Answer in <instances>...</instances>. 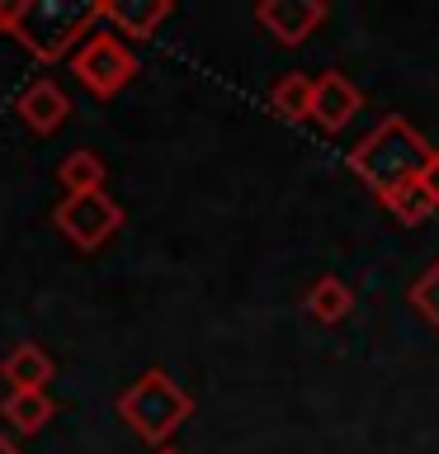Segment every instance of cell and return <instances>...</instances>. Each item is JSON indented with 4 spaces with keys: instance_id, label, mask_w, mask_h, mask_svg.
Wrapping results in <instances>:
<instances>
[{
    "instance_id": "6da1fadb",
    "label": "cell",
    "mask_w": 439,
    "mask_h": 454,
    "mask_svg": "<svg viewBox=\"0 0 439 454\" xmlns=\"http://www.w3.org/2000/svg\"><path fill=\"white\" fill-rule=\"evenodd\" d=\"M425 161H430V147H425L420 133L411 123H402V119L378 123L374 133L350 152V170H359L378 194L397 190V184H411L420 176Z\"/></svg>"
},
{
    "instance_id": "7a4b0ae2",
    "label": "cell",
    "mask_w": 439,
    "mask_h": 454,
    "mask_svg": "<svg viewBox=\"0 0 439 454\" xmlns=\"http://www.w3.org/2000/svg\"><path fill=\"white\" fill-rule=\"evenodd\" d=\"M189 411H194L189 393H184L166 369H147V374H142L133 388L119 397V417L133 426L142 440H151L156 450H161L166 440L189 421Z\"/></svg>"
},
{
    "instance_id": "3957f363",
    "label": "cell",
    "mask_w": 439,
    "mask_h": 454,
    "mask_svg": "<svg viewBox=\"0 0 439 454\" xmlns=\"http://www.w3.org/2000/svg\"><path fill=\"white\" fill-rule=\"evenodd\" d=\"M109 20V5H71V0H34L24 10L19 43L38 62H57L71 52L76 38H90V24Z\"/></svg>"
},
{
    "instance_id": "277c9868",
    "label": "cell",
    "mask_w": 439,
    "mask_h": 454,
    "mask_svg": "<svg viewBox=\"0 0 439 454\" xmlns=\"http://www.w3.org/2000/svg\"><path fill=\"white\" fill-rule=\"evenodd\" d=\"M71 76H76L90 95L113 99L127 81L137 76V57L127 52L123 34H90L85 48L71 57Z\"/></svg>"
},
{
    "instance_id": "5b68a950",
    "label": "cell",
    "mask_w": 439,
    "mask_h": 454,
    "mask_svg": "<svg viewBox=\"0 0 439 454\" xmlns=\"http://www.w3.org/2000/svg\"><path fill=\"white\" fill-rule=\"evenodd\" d=\"M52 218H57V227H62L81 251H95V247H104V241L123 227V208L113 204L104 190H95V194H66L62 204H57Z\"/></svg>"
},
{
    "instance_id": "8992f818",
    "label": "cell",
    "mask_w": 439,
    "mask_h": 454,
    "mask_svg": "<svg viewBox=\"0 0 439 454\" xmlns=\"http://www.w3.org/2000/svg\"><path fill=\"white\" fill-rule=\"evenodd\" d=\"M255 20H260L279 43H303L312 28L326 20V5L321 0H265V5L255 10Z\"/></svg>"
},
{
    "instance_id": "52a82bcc",
    "label": "cell",
    "mask_w": 439,
    "mask_h": 454,
    "mask_svg": "<svg viewBox=\"0 0 439 454\" xmlns=\"http://www.w3.org/2000/svg\"><path fill=\"white\" fill-rule=\"evenodd\" d=\"M364 95L354 90L350 76H340V71H326V76L317 81V99H312V119H317L326 133H340L354 114H359Z\"/></svg>"
},
{
    "instance_id": "ba28073f",
    "label": "cell",
    "mask_w": 439,
    "mask_h": 454,
    "mask_svg": "<svg viewBox=\"0 0 439 454\" xmlns=\"http://www.w3.org/2000/svg\"><path fill=\"white\" fill-rule=\"evenodd\" d=\"M14 109H19V119L34 128V133H57V128L66 123V114H71V99H66V90L57 81H34L28 90L14 99Z\"/></svg>"
},
{
    "instance_id": "9c48e42d",
    "label": "cell",
    "mask_w": 439,
    "mask_h": 454,
    "mask_svg": "<svg viewBox=\"0 0 439 454\" xmlns=\"http://www.w3.org/2000/svg\"><path fill=\"white\" fill-rule=\"evenodd\" d=\"M0 379L10 383V393H48L52 379V360L38 340H19L5 360H0Z\"/></svg>"
},
{
    "instance_id": "30bf717a",
    "label": "cell",
    "mask_w": 439,
    "mask_h": 454,
    "mask_svg": "<svg viewBox=\"0 0 439 454\" xmlns=\"http://www.w3.org/2000/svg\"><path fill=\"white\" fill-rule=\"evenodd\" d=\"M57 184H62L66 194H95L104 190V161H99L95 152H71L62 166H57Z\"/></svg>"
},
{
    "instance_id": "8fae6325",
    "label": "cell",
    "mask_w": 439,
    "mask_h": 454,
    "mask_svg": "<svg viewBox=\"0 0 439 454\" xmlns=\"http://www.w3.org/2000/svg\"><path fill=\"white\" fill-rule=\"evenodd\" d=\"M269 99H274V109L283 114V119L303 123L312 119V99H317V81L303 76V71H293V76H283L274 90H269Z\"/></svg>"
},
{
    "instance_id": "7c38bea8",
    "label": "cell",
    "mask_w": 439,
    "mask_h": 454,
    "mask_svg": "<svg viewBox=\"0 0 439 454\" xmlns=\"http://www.w3.org/2000/svg\"><path fill=\"white\" fill-rule=\"evenodd\" d=\"M0 411H5V421L14 426V431H24V435H34L48 426L52 417V397L48 393H10L5 403H0Z\"/></svg>"
},
{
    "instance_id": "4fadbf2b",
    "label": "cell",
    "mask_w": 439,
    "mask_h": 454,
    "mask_svg": "<svg viewBox=\"0 0 439 454\" xmlns=\"http://www.w3.org/2000/svg\"><path fill=\"white\" fill-rule=\"evenodd\" d=\"M350 303H354V298H350V289H345L335 275L317 279V284H312V294H307V312H312L317 322H340V317L350 312Z\"/></svg>"
},
{
    "instance_id": "5bb4252c",
    "label": "cell",
    "mask_w": 439,
    "mask_h": 454,
    "mask_svg": "<svg viewBox=\"0 0 439 454\" xmlns=\"http://www.w3.org/2000/svg\"><path fill=\"white\" fill-rule=\"evenodd\" d=\"M170 14L166 0H151V5H109V20L123 28V38H151V28Z\"/></svg>"
},
{
    "instance_id": "9a60e30c",
    "label": "cell",
    "mask_w": 439,
    "mask_h": 454,
    "mask_svg": "<svg viewBox=\"0 0 439 454\" xmlns=\"http://www.w3.org/2000/svg\"><path fill=\"white\" fill-rule=\"evenodd\" d=\"M382 204H388V208H392L406 227H411V223H420V218H430V213H435V199L425 194L416 180H411V184H397V190H388V194H382Z\"/></svg>"
},
{
    "instance_id": "2e32d148",
    "label": "cell",
    "mask_w": 439,
    "mask_h": 454,
    "mask_svg": "<svg viewBox=\"0 0 439 454\" xmlns=\"http://www.w3.org/2000/svg\"><path fill=\"white\" fill-rule=\"evenodd\" d=\"M411 303H416V312L439 332V261L425 270L416 284H411Z\"/></svg>"
},
{
    "instance_id": "e0dca14e",
    "label": "cell",
    "mask_w": 439,
    "mask_h": 454,
    "mask_svg": "<svg viewBox=\"0 0 439 454\" xmlns=\"http://www.w3.org/2000/svg\"><path fill=\"white\" fill-rule=\"evenodd\" d=\"M416 184H420V190H425V194L435 199V208H439V152H430V161L420 166V176H416Z\"/></svg>"
},
{
    "instance_id": "ac0fdd59",
    "label": "cell",
    "mask_w": 439,
    "mask_h": 454,
    "mask_svg": "<svg viewBox=\"0 0 439 454\" xmlns=\"http://www.w3.org/2000/svg\"><path fill=\"white\" fill-rule=\"evenodd\" d=\"M24 0H10V5H0V28H5V34H19V24H24Z\"/></svg>"
},
{
    "instance_id": "d6986e66",
    "label": "cell",
    "mask_w": 439,
    "mask_h": 454,
    "mask_svg": "<svg viewBox=\"0 0 439 454\" xmlns=\"http://www.w3.org/2000/svg\"><path fill=\"white\" fill-rule=\"evenodd\" d=\"M0 454H19V450H14V445H10V440H5V435H0Z\"/></svg>"
},
{
    "instance_id": "ffe728a7",
    "label": "cell",
    "mask_w": 439,
    "mask_h": 454,
    "mask_svg": "<svg viewBox=\"0 0 439 454\" xmlns=\"http://www.w3.org/2000/svg\"><path fill=\"white\" fill-rule=\"evenodd\" d=\"M156 454H180V450H170V445H161V450H156Z\"/></svg>"
}]
</instances>
